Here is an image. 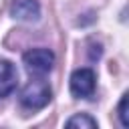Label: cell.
Here are the masks:
<instances>
[{"label": "cell", "instance_id": "5b68a950", "mask_svg": "<svg viewBox=\"0 0 129 129\" xmlns=\"http://www.w3.org/2000/svg\"><path fill=\"white\" fill-rule=\"evenodd\" d=\"M18 83V73L10 60H0V99L8 97Z\"/></svg>", "mask_w": 129, "mask_h": 129}, {"label": "cell", "instance_id": "8992f818", "mask_svg": "<svg viewBox=\"0 0 129 129\" xmlns=\"http://www.w3.org/2000/svg\"><path fill=\"white\" fill-rule=\"evenodd\" d=\"M67 127H87V129H93L97 127V121L89 115H75L67 121Z\"/></svg>", "mask_w": 129, "mask_h": 129}, {"label": "cell", "instance_id": "7a4b0ae2", "mask_svg": "<svg viewBox=\"0 0 129 129\" xmlns=\"http://www.w3.org/2000/svg\"><path fill=\"white\" fill-rule=\"evenodd\" d=\"M22 60H24V67H26V71H28L30 75L42 77V75H46V73L52 69V64H54V54H52V50H48V48H30V50L24 52Z\"/></svg>", "mask_w": 129, "mask_h": 129}, {"label": "cell", "instance_id": "3957f363", "mask_svg": "<svg viewBox=\"0 0 129 129\" xmlns=\"http://www.w3.org/2000/svg\"><path fill=\"white\" fill-rule=\"evenodd\" d=\"M71 93L77 99H89L95 93V73L93 69H77L71 75Z\"/></svg>", "mask_w": 129, "mask_h": 129}, {"label": "cell", "instance_id": "52a82bcc", "mask_svg": "<svg viewBox=\"0 0 129 129\" xmlns=\"http://www.w3.org/2000/svg\"><path fill=\"white\" fill-rule=\"evenodd\" d=\"M119 119H121V125H123V127H129V115H127V93L121 97V103H119Z\"/></svg>", "mask_w": 129, "mask_h": 129}, {"label": "cell", "instance_id": "277c9868", "mask_svg": "<svg viewBox=\"0 0 129 129\" xmlns=\"http://www.w3.org/2000/svg\"><path fill=\"white\" fill-rule=\"evenodd\" d=\"M10 14L18 20H36L40 16V6L36 0H12Z\"/></svg>", "mask_w": 129, "mask_h": 129}, {"label": "cell", "instance_id": "6da1fadb", "mask_svg": "<svg viewBox=\"0 0 129 129\" xmlns=\"http://www.w3.org/2000/svg\"><path fill=\"white\" fill-rule=\"evenodd\" d=\"M50 87H48V83L44 81V79H34V81H30L24 89H22V93H20V103H22V107H26V109H42L44 105H48V101H50Z\"/></svg>", "mask_w": 129, "mask_h": 129}]
</instances>
